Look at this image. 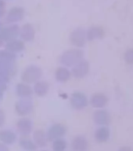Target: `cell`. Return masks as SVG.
Listing matches in <instances>:
<instances>
[{"label":"cell","instance_id":"cell-1","mask_svg":"<svg viewBox=\"0 0 133 151\" xmlns=\"http://www.w3.org/2000/svg\"><path fill=\"white\" fill-rule=\"evenodd\" d=\"M84 52L80 49H71L63 52L60 57V62L66 67L75 66L83 59Z\"/></svg>","mask_w":133,"mask_h":151},{"label":"cell","instance_id":"cell-2","mask_svg":"<svg viewBox=\"0 0 133 151\" xmlns=\"http://www.w3.org/2000/svg\"><path fill=\"white\" fill-rule=\"evenodd\" d=\"M42 76V70L36 65H30L23 71L21 74V80L26 83H35Z\"/></svg>","mask_w":133,"mask_h":151},{"label":"cell","instance_id":"cell-3","mask_svg":"<svg viewBox=\"0 0 133 151\" xmlns=\"http://www.w3.org/2000/svg\"><path fill=\"white\" fill-rule=\"evenodd\" d=\"M70 103L73 109L76 110H81L87 107L89 104V100L84 93L81 91H75L70 96Z\"/></svg>","mask_w":133,"mask_h":151},{"label":"cell","instance_id":"cell-4","mask_svg":"<svg viewBox=\"0 0 133 151\" xmlns=\"http://www.w3.org/2000/svg\"><path fill=\"white\" fill-rule=\"evenodd\" d=\"M20 35V27L17 24H12L0 29V40L9 42L16 40Z\"/></svg>","mask_w":133,"mask_h":151},{"label":"cell","instance_id":"cell-5","mask_svg":"<svg viewBox=\"0 0 133 151\" xmlns=\"http://www.w3.org/2000/svg\"><path fill=\"white\" fill-rule=\"evenodd\" d=\"M15 110L19 116H26L33 111V103L29 99H22L15 104Z\"/></svg>","mask_w":133,"mask_h":151},{"label":"cell","instance_id":"cell-6","mask_svg":"<svg viewBox=\"0 0 133 151\" xmlns=\"http://www.w3.org/2000/svg\"><path fill=\"white\" fill-rule=\"evenodd\" d=\"M70 40L75 47H83L87 41L86 32L82 28H76L70 33Z\"/></svg>","mask_w":133,"mask_h":151},{"label":"cell","instance_id":"cell-7","mask_svg":"<svg viewBox=\"0 0 133 151\" xmlns=\"http://www.w3.org/2000/svg\"><path fill=\"white\" fill-rule=\"evenodd\" d=\"M67 133V127L62 124H55L49 127L47 132V138L49 141L63 138Z\"/></svg>","mask_w":133,"mask_h":151},{"label":"cell","instance_id":"cell-8","mask_svg":"<svg viewBox=\"0 0 133 151\" xmlns=\"http://www.w3.org/2000/svg\"><path fill=\"white\" fill-rule=\"evenodd\" d=\"M89 63L86 60L82 59V61L73 66L71 69V75L75 78L81 79L85 77L89 72Z\"/></svg>","mask_w":133,"mask_h":151},{"label":"cell","instance_id":"cell-9","mask_svg":"<svg viewBox=\"0 0 133 151\" xmlns=\"http://www.w3.org/2000/svg\"><path fill=\"white\" fill-rule=\"evenodd\" d=\"M24 9L20 6L13 7L9 9L6 16V21L9 23H16L24 17Z\"/></svg>","mask_w":133,"mask_h":151},{"label":"cell","instance_id":"cell-10","mask_svg":"<svg viewBox=\"0 0 133 151\" xmlns=\"http://www.w3.org/2000/svg\"><path fill=\"white\" fill-rule=\"evenodd\" d=\"M20 36L21 40L26 42H31L35 39V28L31 24H25L20 28Z\"/></svg>","mask_w":133,"mask_h":151},{"label":"cell","instance_id":"cell-11","mask_svg":"<svg viewBox=\"0 0 133 151\" xmlns=\"http://www.w3.org/2000/svg\"><path fill=\"white\" fill-rule=\"evenodd\" d=\"M90 104L92 107L96 109H102L107 106L108 102V98L103 93H96L90 98Z\"/></svg>","mask_w":133,"mask_h":151},{"label":"cell","instance_id":"cell-12","mask_svg":"<svg viewBox=\"0 0 133 151\" xmlns=\"http://www.w3.org/2000/svg\"><path fill=\"white\" fill-rule=\"evenodd\" d=\"M16 127L23 136H28L32 132V122L28 118H22L17 121Z\"/></svg>","mask_w":133,"mask_h":151},{"label":"cell","instance_id":"cell-13","mask_svg":"<svg viewBox=\"0 0 133 151\" xmlns=\"http://www.w3.org/2000/svg\"><path fill=\"white\" fill-rule=\"evenodd\" d=\"M105 35V31L101 26H92L86 32L87 40L92 41L95 40L103 39Z\"/></svg>","mask_w":133,"mask_h":151},{"label":"cell","instance_id":"cell-14","mask_svg":"<svg viewBox=\"0 0 133 151\" xmlns=\"http://www.w3.org/2000/svg\"><path fill=\"white\" fill-rule=\"evenodd\" d=\"M16 94L21 99H29L33 94V88L26 83H19L16 87Z\"/></svg>","mask_w":133,"mask_h":151},{"label":"cell","instance_id":"cell-15","mask_svg":"<svg viewBox=\"0 0 133 151\" xmlns=\"http://www.w3.org/2000/svg\"><path fill=\"white\" fill-rule=\"evenodd\" d=\"M94 121L100 125L107 124L110 121V113L105 109H98L93 114Z\"/></svg>","mask_w":133,"mask_h":151},{"label":"cell","instance_id":"cell-16","mask_svg":"<svg viewBox=\"0 0 133 151\" xmlns=\"http://www.w3.org/2000/svg\"><path fill=\"white\" fill-rule=\"evenodd\" d=\"M49 91V83L44 80H38L35 83L33 87V92L38 97H44Z\"/></svg>","mask_w":133,"mask_h":151},{"label":"cell","instance_id":"cell-17","mask_svg":"<svg viewBox=\"0 0 133 151\" xmlns=\"http://www.w3.org/2000/svg\"><path fill=\"white\" fill-rule=\"evenodd\" d=\"M72 76L71 72L68 68L61 66L56 68L55 72V78L57 81L60 83H65L70 80Z\"/></svg>","mask_w":133,"mask_h":151},{"label":"cell","instance_id":"cell-18","mask_svg":"<svg viewBox=\"0 0 133 151\" xmlns=\"http://www.w3.org/2000/svg\"><path fill=\"white\" fill-rule=\"evenodd\" d=\"M33 141L36 144V146H39V147H44L47 146V142H48V138H47V134L45 133L43 130H36L34 133H33Z\"/></svg>","mask_w":133,"mask_h":151},{"label":"cell","instance_id":"cell-19","mask_svg":"<svg viewBox=\"0 0 133 151\" xmlns=\"http://www.w3.org/2000/svg\"><path fill=\"white\" fill-rule=\"evenodd\" d=\"M6 49L8 51L11 52V53H17V52L22 51L24 49V42L23 40H14L7 42L6 45Z\"/></svg>","mask_w":133,"mask_h":151},{"label":"cell","instance_id":"cell-20","mask_svg":"<svg viewBox=\"0 0 133 151\" xmlns=\"http://www.w3.org/2000/svg\"><path fill=\"white\" fill-rule=\"evenodd\" d=\"M16 139V134L10 130H2L0 132V142L6 145L14 143Z\"/></svg>","mask_w":133,"mask_h":151},{"label":"cell","instance_id":"cell-21","mask_svg":"<svg viewBox=\"0 0 133 151\" xmlns=\"http://www.w3.org/2000/svg\"><path fill=\"white\" fill-rule=\"evenodd\" d=\"M71 147L75 151H85L88 148V142L84 137L76 136L71 142Z\"/></svg>","mask_w":133,"mask_h":151},{"label":"cell","instance_id":"cell-22","mask_svg":"<svg viewBox=\"0 0 133 151\" xmlns=\"http://www.w3.org/2000/svg\"><path fill=\"white\" fill-rule=\"evenodd\" d=\"M19 144L21 148L26 151H35L38 147L32 139H29L28 136L22 137L20 139Z\"/></svg>","mask_w":133,"mask_h":151},{"label":"cell","instance_id":"cell-23","mask_svg":"<svg viewBox=\"0 0 133 151\" xmlns=\"http://www.w3.org/2000/svg\"><path fill=\"white\" fill-rule=\"evenodd\" d=\"M95 137H96V140L100 142H105L106 140H107L108 137H109V130L105 127H100L96 130Z\"/></svg>","mask_w":133,"mask_h":151},{"label":"cell","instance_id":"cell-24","mask_svg":"<svg viewBox=\"0 0 133 151\" xmlns=\"http://www.w3.org/2000/svg\"><path fill=\"white\" fill-rule=\"evenodd\" d=\"M67 146H68L67 142L63 138L55 139V140H53V150L65 151Z\"/></svg>","mask_w":133,"mask_h":151},{"label":"cell","instance_id":"cell-25","mask_svg":"<svg viewBox=\"0 0 133 151\" xmlns=\"http://www.w3.org/2000/svg\"><path fill=\"white\" fill-rule=\"evenodd\" d=\"M124 59L125 62L130 65L133 64V47L129 48L124 52Z\"/></svg>","mask_w":133,"mask_h":151},{"label":"cell","instance_id":"cell-26","mask_svg":"<svg viewBox=\"0 0 133 151\" xmlns=\"http://www.w3.org/2000/svg\"><path fill=\"white\" fill-rule=\"evenodd\" d=\"M5 120H6V115L5 113L2 109H0V127H2L4 124Z\"/></svg>","mask_w":133,"mask_h":151},{"label":"cell","instance_id":"cell-27","mask_svg":"<svg viewBox=\"0 0 133 151\" xmlns=\"http://www.w3.org/2000/svg\"><path fill=\"white\" fill-rule=\"evenodd\" d=\"M5 13V2L2 0H0V17Z\"/></svg>","mask_w":133,"mask_h":151},{"label":"cell","instance_id":"cell-28","mask_svg":"<svg viewBox=\"0 0 133 151\" xmlns=\"http://www.w3.org/2000/svg\"><path fill=\"white\" fill-rule=\"evenodd\" d=\"M0 151H9V148L7 147L6 145L1 142H0Z\"/></svg>","mask_w":133,"mask_h":151},{"label":"cell","instance_id":"cell-29","mask_svg":"<svg viewBox=\"0 0 133 151\" xmlns=\"http://www.w3.org/2000/svg\"><path fill=\"white\" fill-rule=\"evenodd\" d=\"M5 86H2V85H0V99H2V91H4L5 89Z\"/></svg>","mask_w":133,"mask_h":151},{"label":"cell","instance_id":"cell-30","mask_svg":"<svg viewBox=\"0 0 133 151\" xmlns=\"http://www.w3.org/2000/svg\"><path fill=\"white\" fill-rule=\"evenodd\" d=\"M40 151H48V150H40Z\"/></svg>","mask_w":133,"mask_h":151},{"label":"cell","instance_id":"cell-31","mask_svg":"<svg viewBox=\"0 0 133 151\" xmlns=\"http://www.w3.org/2000/svg\"><path fill=\"white\" fill-rule=\"evenodd\" d=\"M0 29H1V26H0Z\"/></svg>","mask_w":133,"mask_h":151}]
</instances>
